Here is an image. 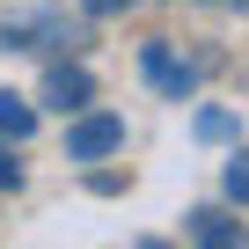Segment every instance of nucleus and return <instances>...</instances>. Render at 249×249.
I'll return each instance as SVG.
<instances>
[{
	"label": "nucleus",
	"mask_w": 249,
	"mask_h": 249,
	"mask_svg": "<svg viewBox=\"0 0 249 249\" xmlns=\"http://www.w3.org/2000/svg\"><path fill=\"white\" fill-rule=\"evenodd\" d=\"M30 132H37V103L15 95V88H0V140H15V147H22Z\"/></svg>",
	"instance_id": "423d86ee"
},
{
	"label": "nucleus",
	"mask_w": 249,
	"mask_h": 249,
	"mask_svg": "<svg viewBox=\"0 0 249 249\" xmlns=\"http://www.w3.org/2000/svg\"><path fill=\"white\" fill-rule=\"evenodd\" d=\"M37 95H44V110L73 117V110H88V103H95V73L66 52V59H52V66H44V88H37Z\"/></svg>",
	"instance_id": "20e7f679"
},
{
	"label": "nucleus",
	"mask_w": 249,
	"mask_h": 249,
	"mask_svg": "<svg viewBox=\"0 0 249 249\" xmlns=\"http://www.w3.org/2000/svg\"><path fill=\"white\" fill-rule=\"evenodd\" d=\"M0 44L8 52H81L88 22H66L59 8H22V15H0Z\"/></svg>",
	"instance_id": "f257e3e1"
},
{
	"label": "nucleus",
	"mask_w": 249,
	"mask_h": 249,
	"mask_svg": "<svg viewBox=\"0 0 249 249\" xmlns=\"http://www.w3.org/2000/svg\"><path fill=\"white\" fill-rule=\"evenodd\" d=\"M0 191H22V154H15V140H0Z\"/></svg>",
	"instance_id": "1a4fd4ad"
},
{
	"label": "nucleus",
	"mask_w": 249,
	"mask_h": 249,
	"mask_svg": "<svg viewBox=\"0 0 249 249\" xmlns=\"http://www.w3.org/2000/svg\"><path fill=\"white\" fill-rule=\"evenodd\" d=\"M81 8H88V15L103 22V15H132V8H140V0H81Z\"/></svg>",
	"instance_id": "9d476101"
},
{
	"label": "nucleus",
	"mask_w": 249,
	"mask_h": 249,
	"mask_svg": "<svg viewBox=\"0 0 249 249\" xmlns=\"http://www.w3.org/2000/svg\"><path fill=\"white\" fill-rule=\"evenodd\" d=\"M227 205H249V147L227 161Z\"/></svg>",
	"instance_id": "6e6552de"
},
{
	"label": "nucleus",
	"mask_w": 249,
	"mask_h": 249,
	"mask_svg": "<svg viewBox=\"0 0 249 249\" xmlns=\"http://www.w3.org/2000/svg\"><path fill=\"white\" fill-rule=\"evenodd\" d=\"M124 147V117L117 110H73V124H66V161H110Z\"/></svg>",
	"instance_id": "f03ea898"
},
{
	"label": "nucleus",
	"mask_w": 249,
	"mask_h": 249,
	"mask_svg": "<svg viewBox=\"0 0 249 249\" xmlns=\"http://www.w3.org/2000/svg\"><path fill=\"white\" fill-rule=\"evenodd\" d=\"M191 132H198L205 147H220V140H234V132H242V117H234V110H198V124H191Z\"/></svg>",
	"instance_id": "0eeeda50"
},
{
	"label": "nucleus",
	"mask_w": 249,
	"mask_h": 249,
	"mask_svg": "<svg viewBox=\"0 0 249 249\" xmlns=\"http://www.w3.org/2000/svg\"><path fill=\"white\" fill-rule=\"evenodd\" d=\"M183 234H191V242H205V249H234V242H249V227H242L234 213H220V205L183 213Z\"/></svg>",
	"instance_id": "39448f33"
},
{
	"label": "nucleus",
	"mask_w": 249,
	"mask_h": 249,
	"mask_svg": "<svg viewBox=\"0 0 249 249\" xmlns=\"http://www.w3.org/2000/svg\"><path fill=\"white\" fill-rule=\"evenodd\" d=\"M140 73H147V88H161L169 103H191L198 81H205V66H198V59H176L169 44H140Z\"/></svg>",
	"instance_id": "7ed1b4c3"
}]
</instances>
